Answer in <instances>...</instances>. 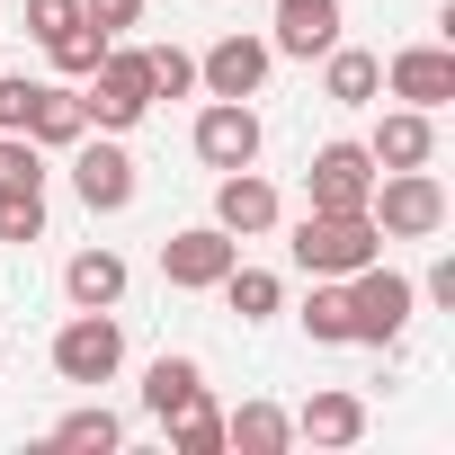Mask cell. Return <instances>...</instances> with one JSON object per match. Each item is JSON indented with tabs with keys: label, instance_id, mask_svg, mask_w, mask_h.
Listing matches in <instances>:
<instances>
[{
	"label": "cell",
	"instance_id": "cell-25",
	"mask_svg": "<svg viewBox=\"0 0 455 455\" xmlns=\"http://www.w3.org/2000/svg\"><path fill=\"white\" fill-rule=\"evenodd\" d=\"M161 428H170V455H223V411H214V393L188 402V411L161 419Z\"/></svg>",
	"mask_w": 455,
	"mask_h": 455
},
{
	"label": "cell",
	"instance_id": "cell-29",
	"mask_svg": "<svg viewBox=\"0 0 455 455\" xmlns=\"http://www.w3.org/2000/svg\"><path fill=\"white\" fill-rule=\"evenodd\" d=\"M63 28H81V0H28V36L36 45H54Z\"/></svg>",
	"mask_w": 455,
	"mask_h": 455
},
{
	"label": "cell",
	"instance_id": "cell-1",
	"mask_svg": "<svg viewBox=\"0 0 455 455\" xmlns=\"http://www.w3.org/2000/svg\"><path fill=\"white\" fill-rule=\"evenodd\" d=\"M81 116H90V134H134L152 116V63H143V45L116 36L99 54V72L81 81Z\"/></svg>",
	"mask_w": 455,
	"mask_h": 455
},
{
	"label": "cell",
	"instance_id": "cell-26",
	"mask_svg": "<svg viewBox=\"0 0 455 455\" xmlns=\"http://www.w3.org/2000/svg\"><path fill=\"white\" fill-rule=\"evenodd\" d=\"M108 45H116V36H99V28H90V19H81V28H63V36H54V45H45V54H54V72H63V81H90V72H99V54H108Z\"/></svg>",
	"mask_w": 455,
	"mask_h": 455
},
{
	"label": "cell",
	"instance_id": "cell-10",
	"mask_svg": "<svg viewBox=\"0 0 455 455\" xmlns=\"http://www.w3.org/2000/svg\"><path fill=\"white\" fill-rule=\"evenodd\" d=\"M233 259H242V242L223 233V223H188V233H170V242H161V277H170L179 295H214Z\"/></svg>",
	"mask_w": 455,
	"mask_h": 455
},
{
	"label": "cell",
	"instance_id": "cell-27",
	"mask_svg": "<svg viewBox=\"0 0 455 455\" xmlns=\"http://www.w3.org/2000/svg\"><path fill=\"white\" fill-rule=\"evenodd\" d=\"M143 63H152V99H188L196 90V54L188 45H143Z\"/></svg>",
	"mask_w": 455,
	"mask_h": 455
},
{
	"label": "cell",
	"instance_id": "cell-2",
	"mask_svg": "<svg viewBox=\"0 0 455 455\" xmlns=\"http://www.w3.org/2000/svg\"><path fill=\"white\" fill-rule=\"evenodd\" d=\"M286 251H295L304 277H357L366 259H384V233H375V214H322V205H304Z\"/></svg>",
	"mask_w": 455,
	"mask_h": 455
},
{
	"label": "cell",
	"instance_id": "cell-11",
	"mask_svg": "<svg viewBox=\"0 0 455 455\" xmlns=\"http://www.w3.org/2000/svg\"><path fill=\"white\" fill-rule=\"evenodd\" d=\"M214 223H223L233 242H259V233L286 223V196H277L259 170H214Z\"/></svg>",
	"mask_w": 455,
	"mask_h": 455
},
{
	"label": "cell",
	"instance_id": "cell-19",
	"mask_svg": "<svg viewBox=\"0 0 455 455\" xmlns=\"http://www.w3.org/2000/svg\"><path fill=\"white\" fill-rule=\"evenodd\" d=\"M295 437H304V446H357V437H366V402L331 384V393H313V402L295 411Z\"/></svg>",
	"mask_w": 455,
	"mask_h": 455
},
{
	"label": "cell",
	"instance_id": "cell-4",
	"mask_svg": "<svg viewBox=\"0 0 455 455\" xmlns=\"http://www.w3.org/2000/svg\"><path fill=\"white\" fill-rule=\"evenodd\" d=\"M366 214H375L384 242H437L446 233V188H437V170H375Z\"/></svg>",
	"mask_w": 455,
	"mask_h": 455
},
{
	"label": "cell",
	"instance_id": "cell-21",
	"mask_svg": "<svg viewBox=\"0 0 455 455\" xmlns=\"http://www.w3.org/2000/svg\"><path fill=\"white\" fill-rule=\"evenodd\" d=\"M214 295L233 304L242 322H277V313H286V277H277V268H242V259L223 268V286H214Z\"/></svg>",
	"mask_w": 455,
	"mask_h": 455
},
{
	"label": "cell",
	"instance_id": "cell-6",
	"mask_svg": "<svg viewBox=\"0 0 455 455\" xmlns=\"http://www.w3.org/2000/svg\"><path fill=\"white\" fill-rule=\"evenodd\" d=\"M116 366H125V322L116 313H72L54 331V375L63 384H116Z\"/></svg>",
	"mask_w": 455,
	"mask_h": 455
},
{
	"label": "cell",
	"instance_id": "cell-22",
	"mask_svg": "<svg viewBox=\"0 0 455 455\" xmlns=\"http://www.w3.org/2000/svg\"><path fill=\"white\" fill-rule=\"evenodd\" d=\"M54 446H72V455H116V446H125V419H116L108 402H81V411L54 419Z\"/></svg>",
	"mask_w": 455,
	"mask_h": 455
},
{
	"label": "cell",
	"instance_id": "cell-7",
	"mask_svg": "<svg viewBox=\"0 0 455 455\" xmlns=\"http://www.w3.org/2000/svg\"><path fill=\"white\" fill-rule=\"evenodd\" d=\"M366 196H375V152H366V143H322V152L304 161V205H322V214H366Z\"/></svg>",
	"mask_w": 455,
	"mask_h": 455
},
{
	"label": "cell",
	"instance_id": "cell-30",
	"mask_svg": "<svg viewBox=\"0 0 455 455\" xmlns=\"http://www.w3.org/2000/svg\"><path fill=\"white\" fill-rule=\"evenodd\" d=\"M419 304H446V313H455V259H446V251L428 259V277H419Z\"/></svg>",
	"mask_w": 455,
	"mask_h": 455
},
{
	"label": "cell",
	"instance_id": "cell-8",
	"mask_svg": "<svg viewBox=\"0 0 455 455\" xmlns=\"http://www.w3.org/2000/svg\"><path fill=\"white\" fill-rule=\"evenodd\" d=\"M268 72H277V45H268V36H242V28L214 36V45L196 54V90H205V99H259Z\"/></svg>",
	"mask_w": 455,
	"mask_h": 455
},
{
	"label": "cell",
	"instance_id": "cell-28",
	"mask_svg": "<svg viewBox=\"0 0 455 455\" xmlns=\"http://www.w3.org/2000/svg\"><path fill=\"white\" fill-rule=\"evenodd\" d=\"M81 19H90L99 36H134V28H143V0H81Z\"/></svg>",
	"mask_w": 455,
	"mask_h": 455
},
{
	"label": "cell",
	"instance_id": "cell-16",
	"mask_svg": "<svg viewBox=\"0 0 455 455\" xmlns=\"http://www.w3.org/2000/svg\"><path fill=\"white\" fill-rule=\"evenodd\" d=\"M322 99H331V108H375V99H384V54L331 45V54H322Z\"/></svg>",
	"mask_w": 455,
	"mask_h": 455
},
{
	"label": "cell",
	"instance_id": "cell-23",
	"mask_svg": "<svg viewBox=\"0 0 455 455\" xmlns=\"http://www.w3.org/2000/svg\"><path fill=\"white\" fill-rule=\"evenodd\" d=\"M0 242H45V188L36 179H0Z\"/></svg>",
	"mask_w": 455,
	"mask_h": 455
},
{
	"label": "cell",
	"instance_id": "cell-15",
	"mask_svg": "<svg viewBox=\"0 0 455 455\" xmlns=\"http://www.w3.org/2000/svg\"><path fill=\"white\" fill-rule=\"evenodd\" d=\"M125 286H134V277H125L116 251H72V259H63V295H72V313H116Z\"/></svg>",
	"mask_w": 455,
	"mask_h": 455
},
{
	"label": "cell",
	"instance_id": "cell-5",
	"mask_svg": "<svg viewBox=\"0 0 455 455\" xmlns=\"http://www.w3.org/2000/svg\"><path fill=\"white\" fill-rule=\"evenodd\" d=\"M134 152H125V134H81L72 143V196L90 205V214H125L134 205Z\"/></svg>",
	"mask_w": 455,
	"mask_h": 455
},
{
	"label": "cell",
	"instance_id": "cell-24",
	"mask_svg": "<svg viewBox=\"0 0 455 455\" xmlns=\"http://www.w3.org/2000/svg\"><path fill=\"white\" fill-rule=\"evenodd\" d=\"M304 339H313V348H348V286H339V277H313V295H304Z\"/></svg>",
	"mask_w": 455,
	"mask_h": 455
},
{
	"label": "cell",
	"instance_id": "cell-12",
	"mask_svg": "<svg viewBox=\"0 0 455 455\" xmlns=\"http://www.w3.org/2000/svg\"><path fill=\"white\" fill-rule=\"evenodd\" d=\"M384 90H393L402 108H428V116H437V108L455 99V54H446V45H402V54L384 63Z\"/></svg>",
	"mask_w": 455,
	"mask_h": 455
},
{
	"label": "cell",
	"instance_id": "cell-20",
	"mask_svg": "<svg viewBox=\"0 0 455 455\" xmlns=\"http://www.w3.org/2000/svg\"><path fill=\"white\" fill-rule=\"evenodd\" d=\"M223 446H242V455H286V446H295V411H277V402L223 411Z\"/></svg>",
	"mask_w": 455,
	"mask_h": 455
},
{
	"label": "cell",
	"instance_id": "cell-13",
	"mask_svg": "<svg viewBox=\"0 0 455 455\" xmlns=\"http://www.w3.org/2000/svg\"><path fill=\"white\" fill-rule=\"evenodd\" d=\"M268 45H277V54H295V63H322V54L339 45V0H277Z\"/></svg>",
	"mask_w": 455,
	"mask_h": 455
},
{
	"label": "cell",
	"instance_id": "cell-14",
	"mask_svg": "<svg viewBox=\"0 0 455 455\" xmlns=\"http://www.w3.org/2000/svg\"><path fill=\"white\" fill-rule=\"evenodd\" d=\"M366 152H375V170H428V161H437V116H428V108H393V116L366 134Z\"/></svg>",
	"mask_w": 455,
	"mask_h": 455
},
{
	"label": "cell",
	"instance_id": "cell-17",
	"mask_svg": "<svg viewBox=\"0 0 455 455\" xmlns=\"http://www.w3.org/2000/svg\"><path fill=\"white\" fill-rule=\"evenodd\" d=\"M90 134V116H81V90L72 81H36V108H28V143L36 152H72Z\"/></svg>",
	"mask_w": 455,
	"mask_h": 455
},
{
	"label": "cell",
	"instance_id": "cell-18",
	"mask_svg": "<svg viewBox=\"0 0 455 455\" xmlns=\"http://www.w3.org/2000/svg\"><path fill=\"white\" fill-rule=\"evenodd\" d=\"M188 402H205V366L179 357V348H161V357L143 366V411H152V419H179Z\"/></svg>",
	"mask_w": 455,
	"mask_h": 455
},
{
	"label": "cell",
	"instance_id": "cell-9",
	"mask_svg": "<svg viewBox=\"0 0 455 455\" xmlns=\"http://www.w3.org/2000/svg\"><path fill=\"white\" fill-rule=\"evenodd\" d=\"M188 143H196L205 170H251L259 161V108L251 99H205L196 125H188Z\"/></svg>",
	"mask_w": 455,
	"mask_h": 455
},
{
	"label": "cell",
	"instance_id": "cell-3",
	"mask_svg": "<svg viewBox=\"0 0 455 455\" xmlns=\"http://www.w3.org/2000/svg\"><path fill=\"white\" fill-rule=\"evenodd\" d=\"M348 286V348H393L402 331H411V313H419V286L402 277V268H384V259H366L357 277H339Z\"/></svg>",
	"mask_w": 455,
	"mask_h": 455
}]
</instances>
